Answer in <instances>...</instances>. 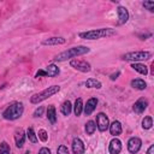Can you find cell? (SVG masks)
Returning <instances> with one entry per match:
<instances>
[{"mask_svg":"<svg viewBox=\"0 0 154 154\" xmlns=\"http://www.w3.org/2000/svg\"><path fill=\"white\" fill-rule=\"evenodd\" d=\"M46 73H47V77H55L60 73V70L59 67L55 65V64H49L47 67H46Z\"/></svg>","mask_w":154,"mask_h":154,"instance_id":"ac0fdd59","label":"cell"},{"mask_svg":"<svg viewBox=\"0 0 154 154\" xmlns=\"http://www.w3.org/2000/svg\"><path fill=\"white\" fill-rule=\"evenodd\" d=\"M43 111H45V108H43L42 106H40L38 108H36V111L34 112V114H32V116H34L35 118H37V117H41V116H42V113H43Z\"/></svg>","mask_w":154,"mask_h":154,"instance_id":"4dcf8cb0","label":"cell"},{"mask_svg":"<svg viewBox=\"0 0 154 154\" xmlns=\"http://www.w3.org/2000/svg\"><path fill=\"white\" fill-rule=\"evenodd\" d=\"M142 147V141L140 137H131L129 138L128 141V150L131 153V154H136Z\"/></svg>","mask_w":154,"mask_h":154,"instance_id":"ba28073f","label":"cell"},{"mask_svg":"<svg viewBox=\"0 0 154 154\" xmlns=\"http://www.w3.org/2000/svg\"><path fill=\"white\" fill-rule=\"evenodd\" d=\"M66 42V40L61 36H54V37H48L45 38L42 41L43 46H59V45H64Z\"/></svg>","mask_w":154,"mask_h":154,"instance_id":"4fadbf2b","label":"cell"},{"mask_svg":"<svg viewBox=\"0 0 154 154\" xmlns=\"http://www.w3.org/2000/svg\"><path fill=\"white\" fill-rule=\"evenodd\" d=\"M117 13H118V25H123L129 20V11L126 7L118 6Z\"/></svg>","mask_w":154,"mask_h":154,"instance_id":"9c48e42d","label":"cell"},{"mask_svg":"<svg viewBox=\"0 0 154 154\" xmlns=\"http://www.w3.org/2000/svg\"><path fill=\"white\" fill-rule=\"evenodd\" d=\"M142 5H143V7L146 10H148L150 12H154V2L153 1H143Z\"/></svg>","mask_w":154,"mask_h":154,"instance_id":"f1b7e54d","label":"cell"},{"mask_svg":"<svg viewBox=\"0 0 154 154\" xmlns=\"http://www.w3.org/2000/svg\"><path fill=\"white\" fill-rule=\"evenodd\" d=\"M146 154H154V144H152L148 149H147V153Z\"/></svg>","mask_w":154,"mask_h":154,"instance_id":"836d02e7","label":"cell"},{"mask_svg":"<svg viewBox=\"0 0 154 154\" xmlns=\"http://www.w3.org/2000/svg\"><path fill=\"white\" fill-rule=\"evenodd\" d=\"M152 126H153V119H152V117L150 116L144 117L143 120H142V128L144 130H149Z\"/></svg>","mask_w":154,"mask_h":154,"instance_id":"d4e9b609","label":"cell"},{"mask_svg":"<svg viewBox=\"0 0 154 154\" xmlns=\"http://www.w3.org/2000/svg\"><path fill=\"white\" fill-rule=\"evenodd\" d=\"M96 130V124L94 120H89L87 124H85V132L87 135H93Z\"/></svg>","mask_w":154,"mask_h":154,"instance_id":"cb8c5ba5","label":"cell"},{"mask_svg":"<svg viewBox=\"0 0 154 154\" xmlns=\"http://www.w3.org/2000/svg\"><path fill=\"white\" fill-rule=\"evenodd\" d=\"M108 152L109 154H119L122 152V141L117 137L112 138L108 144Z\"/></svg>","mask_w":154,"mask_h":154,"instance_id":"30bf717a","label":"cell"},{"mask_svg":"<svg viewBox=\"0 0 154 154\" xmlns=\"http://www.w3.org/2000/svg\"><path fill=\"white\" fill-rule=\"evenodd\" d=\"M14 142H16V146L17 148H22L24 146V142H25V132L22 128L17 129L16 130V134H14Z\"/></svg>","mask_w":154,"mask_h":154,"instance_id":"5bb4252c","label":"cell"},{"mask_svg":"<svg viewBox=\"0 0 154 154\" xmlns=\"http://www.w3.org/2000/svg\"><path fill=\"white\" fill-rule=\"evenodd\" d=\"M60 90V87L59 85H51L48 88H46L45 90H42L41 93L38 94H34L31 97H30V102L31 103H40L42 101H45L46 99L55 95L58 91Z\"/></svg>","mask_w":154,"mask_h":154,"instance_id":"277c9868","label":"cell"},{"mask_svg":"<svg viewBox=\"0 0 154 154\" xmlns=\"http://www.w3.org/2000/svg\"><path fill=\"white\" fill-rule=\"evenodd\" d=\"M89 52H90V48L87 47V46H76V47L69 48L67 51H64V52L57 54L54 57V60L55 61H66L69 59L77 58V57L83 55V54H87Z\"/></svg>","mask_w":154,"mask_h":154,"instance_id":"7a4b0ae2","label":"cell"},{"mask_svg":"<svg viewBox=\"0 0 154 154\" xmlns=\"http://www.w3.org/2000/svg\"><path fill=\"white\" fill-rule=\"evenodd\" d=\"M57 154H70V152H69V149H67L66 146L60 144L58 147V149H57Z\"/></svg>","mask_w":154,"mask_h":154,"instance_id":"f546056e","label":"cell"},{"mask_svg":"<svg viewBox=\"0 0 154 154\" xmlns=\"http://www.w3.org/2000/svg\"><path fill=\"white\" fill-rule=\"evenodd\" d=\"M119 75H120V72H119V71H118L117 73H113V75H111V79H112V81H114L116 78H118V76H119Z\"/></svg>","mask_w":154,"mask_h":154,"instance_id":"e575fe53","label":"cell"},{"mask_svg":"<svg viewBox=\"0 0 154 154\" xmlns=\"http://www.w3.org/2000/svg\"><path fill=\"white\" fill-rule=\"evenodd\" d=\"M73 112H75V114H76L77 117H79V116L82 114V112H83V101H82L81 97L76 99L75 106H73Z\"/></svg>","mask_w":154,"mask_h":154,"instance_id":"7402d4cb","label":"cell"},{"mask_svg":"<svg viewBox=\"0 0 154 154\" xmlns=\"http://www.w3.org/2000/svg\"><path fill=\"white\" fill-rule=\"evenodd\" d=\"M147 106H148V101L146 99H140V100H137L134 103L132 109L136 113H142V112H144V109L147 108Z\"/></svg>","mask_w":154,"mask_h":154,"instance_id":"2e32d148","label":"cell"},{"mask_svg":"<svg viewBox=\"0 0 154 154\" xmlns=\"http://www.w3.org/2000/svg\"><path fill=\"white\" fill-rule=\"evenodd\" d=\"M130 85L137 90H144L147 88V83L144 82V79H141V78H136V79H132L130 82Z\"/></svg>","mask_w":154,"mask_h":154,"instance_id":"d6986e66","label":"cell"},{"mask_svg":"<svg viewBox=\"0 0 154 154\" xmlns=\"http://www.w3.org/2000/svg\"><path fill=\"white\" fill-rule=\"evenodd\" d=\"M117 31L112 28H100V29H93L88 31H82L78 34L81 38L84 40H99V38H105V37H111L116 35Z\"/></svg>","mask_w":154,"mask_h":154,"instance_id":"6da1fadb","label":"cell"},{"mask_svg":"<svg viewBox=\"0 0 154 154\" xmlns=\"http://www.w3.org/2000/svg\"><path fill=\"white\" fill-rule=\"evenodd\" d=\"M96 105H97V99L96 97H90L85 105H83V112L85 116H90L94 109L96 108Z\"/></svg>","mask_w":154,"mask_h":154,"instance_id":"7c38bea8","label":"cell"},{"mask_svg":"<svg viewBox=\"0 0 154 154\" xmlns=\"http://www.w3.org/2000/svg\"><path fill=\"white\" fill-rule=\"evenodd\" d=\"M0 154H11V149L10 146L7 144V142L2 141L0 143Z\"/></svg>","mask_w":154,"mask_h":154,"instance_id":"4316f807","label":"cell"},{"mask_svg":"<svg viewBox=\"0 0 154 154\" xmlns=\"http://www.w3.org/2000/svg\"><path fill=\"white\" fill-rule=\"evenodd\" d=\"M47 119L49 120L51 124H55V122H57V112H55L54 105H49L47 107Z\"/></svg>","mask_w":154,"mask_h":154,"instance_id":"e0dca14e","label":"cell"},{"mask_svg":"<svg viewBox=\"0 0 154 154\" xmlns=\"http://www.w3.org/2000/svg\"><path fill=\"white\" fill-rule=\"evenodd\" d=\"M96 128L99 129V131H101V132H103V131H106L107 129H108V126H109V120H108V117L105 114V113H99L97 116H96Z\"/></svg>","mask_w":154,"mask_h":154,"instance_id":"52a82bcc","label":"cell"},{"mask_svg":"<svg viewBox=\"0 0 154 154\" xmlns=\"http://www.w3.org/2000/svg\"><path fill=\"white\" fill-rule=\"evenodd\" d=\"M70 66L76 69L77 71H81V72H89L91 70V65L85 61V60H78V59H73L70 61Z\"/></svg>","mask_w":154,"mask_h":154,"instance_id":"8992f818","label":"cell"},{"mask_svg":"<svg viewBox=\"0 0 154 154\" xmlns=\"http://www.w3.org/2000/svg\"><path fill=\"white\" fill-rule=\"evenodd\" d=\"M108 129H109L111 135L114 136V137L119 136V135L122 134V131H123V129H122V124H120L119 120H114V122H112V123L109 124Z\"/></svg>","mask_w":154,"mask_h":154,"instance_id":"9a60e30c","label":"cell"},{"mask_svg":"<svg viewBox=\"0 0 154 154\" xmlns=\"http://www.w3.org/2000/svg\"><path fill=\"white\" fill-rule=\"evenodd\" d=\"M37 136H38V140H40V141H42V142H46V141L48 140V135H47V131H46V130H43V129L38 130V134H37Z\"/></svg>","mask_w":154,"mask_h":154,"instance_id":"83f0119b","label":"cell"},{"mask_svg":"<svg viewBox=\"0 0 154 154\" xmlns=\"http://www.w3.org/2000/svg\"><path fill=\"white\" fill-rule=\"evenodd\" d=\"M41 76H46V77H47V73H46L45 70H38V71L36 72V75H35L36 78H37V77H41Z\"/></svg>","mask_w":154,"mask_h":154,"instance_id":"d6a6232c","label":"cell"},{"mask_svg":"<svg viewBox=\"0 0 154 154\" xmlns=\"http://www.w3.org/2000/svg\"><path fill=\"white\" fill-rule=\"evenodd\" d=\"M26 136H28V138H29V141L31 143H36L37 142V135L35 134V131H34L32 128H29L26 130Z\"/></svg>","mask_w":154,"mask_h":154,"instance_id":"484cf974","label":"cell"},{"mask_svg":"<svg viewBox=\"0 0 154 154\" xmlns=\"http://www.w3.org/2000/svg\"><path fill=\"white\" fill-rule=\"evenodd\" d=\"M84 150H85V147H84L83 141L78 137H75L72 140V153L73 154H84Z\"/></svg>","mask_w":154,"mask_h":154,"instance_id":"8fae6325","label":"cell"},{"mask_svg":"<svg viewBox=\"0 0 154 154\" xmlns=\"http://www.w3.org/2000/svg\"><path fill=\"white\" fill-rule=\"evenodd\" d=\"M38 154H51V149L47 148V147H42V148L38 150Z\"/></svg>","mask_w":154,"mask_h":154,"instance_id":"1f68e13d","label":"cell"},{"mask_svg":"<svg viewBox=\"0 0 154 154\" xmlns=\"http://www.w3.org/2000/svg\"><path fill=\"white\" fill-rule=\"evenodd\" d=\"M23 112H24L23 103L19 101H14L5 108V111L2 112V117L6 120H16L23 116Z\"/></svg>","mask_w":154,"mask_h":154,"instance_id":"3957f363","label":"cell"},{"mask_svg":"<svg viewBox=\"0 0 154 154\" xmlns=\"http://www.w3.org/2000/svg\"><path fill=\"white\" fill-rule=\"evenodd\" d=\"M131 67H132L135 71H137L138 73L143 75V76H147V73H148V67H147L144 64H141V63H132V64H131Z\"/></svg>","mask_w":154,"mask_h":154,"instance_id":"ffe728a7","label":"cell"},{"mask_svg":"<svg viewBox=\"0 0 154 154\" xmlns=\"http://www.w3.org/2000/svg\"><path fill=\"white\" fill-rule=\"evenodd\" d=\"M122 58H123L124 60H126V61H135V63H138V61L147 60V59L152 58V53L148 52V51H135V52L125 53Z\"/></svg>","mask_w":154,"mask_h":154,"instance_id":"5b68a950","label":"cell"},{"mask_svg":"<svg viewBox=\"0 0 154 154\" xmlns=\"http://www.w3.org/2000/svg\"><path fill=\"white\" fill-rule=\"evenodd\" d=\"M71 111H72V105H71V102H70L69 100L64 101L63 105H61V113H63L64 116H69V114L71 113Z\"/></svg>","mask_w":154,"mask_h":154,"instance_id":"603a6c76","label":"cell"},{"mask_svg":"<svg viewBox=\"0 0 154 154\" xmlns=\"http://www.w3.org/2000/svg\"><path fill=\"white\" fill-rule=\"evenodd\" d=\"M84 85H85L87 88H96V89H100V88L102 87L101 82H100L99 79H95V78H89V79H87V81L84 82Z\"/></svg>","mask_w":154,"mask_h":154,"instance_id":"44dd1931","label":"cell"}]
</instances>
